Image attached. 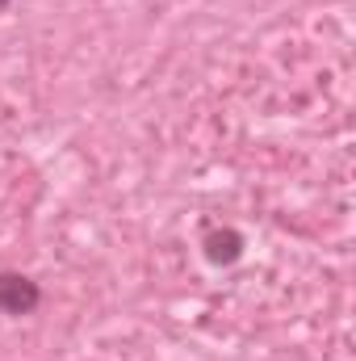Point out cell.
Listing matches in <instances>:
<instances>
[{
	"label": "cell",
	"instance_id": "6da1fadb",
	"mask_svg": "<svg viewBox=\"0 0 356 361\" xmlns=\"http://www.w3.org/2000/svg\"><path fill=\"white\" fill-rule=\"evenodd\" d=\"M42 302V290L21 273H0V311L4 315H30Z\"/></svg>",
	"mask_w": 356,
	"mask_h": 361
},
{
	"label": "cell",
	"instance_id": "7a4b0ae2",
	"mask_svg": "<svg viewBox=\"0 0 356 361\" xmlns=\"http://www.w3.org/2000/svg\"><path fill=\"white\" fill-rule=\"evenodd\" d=\"M205 257L214 265H235L243 257V235L239 231H210L205 235Z\"/></svg>",
	"mask_w": 356,
	"mask_h": 361
},
{
	"label": "cell",
	"instance_id": "3957f363",
	"mask_svg": "<svg viewBox=\"0 0 356 361\" xmlns=\"http://www.w3.org/2000/svg\"><path fill=\"white\" fill-rule=\"evenodd\" d=\"M4 8H8V0H0V13H4Z\"/></svg>",
	"mask_w": 356,
	"mask_h": 361
}]
</instances>
